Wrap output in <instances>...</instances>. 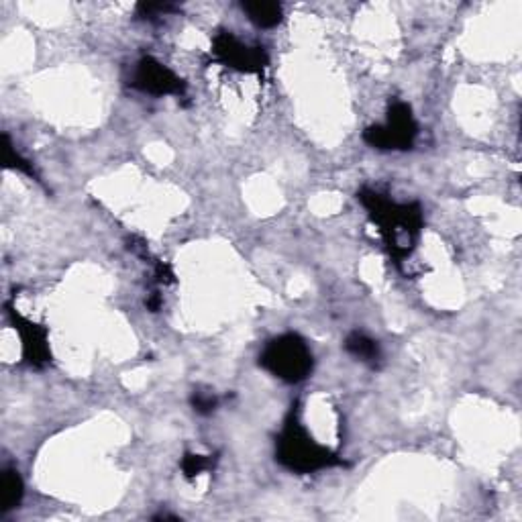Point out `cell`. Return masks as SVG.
Masks as SVG:
<instances>
[{"instance_id": "1", "label": "cell", "mask_w": 522, "mask_h": 522, "mask_svg": "<svg viewBox=\"0 0 522 522\" xmlns=\"http://www.w3.org/2000/svg\"><path fill=\"white\" fill-rule=\"evenodd\" d=\"M357 200L378 227L394 264L400 266L406 257L412 255L423 233V206L419 202H396L374 188H361Z\"/></svg>"}, {"instance_id": "9", "label": "cell", "mask_w": 522, "mask_h": 522, "mask_svg": "<svg viewBox=\"0 0 522 522\" xmlns=\"http://www.w3.org/2000/svg\"><path fill=\"white\" fill-rule=\"evenodd\" d=\"M25 496V482L15 467H5L0 476V514L19 508Z\"/></svg>"}, {"instance_id": "5", "label": "cell", "mask_w": 522, "mask_h": 522, "mask_svg": "<svg viewBox=\"0 0 522 522\" xmlns=\"http://www.w3.org/2000/svg\"><path fill=\"white\" fill-rule=\"evenodd\" d=\"M211 56L217 64L241 74H261L270 64L268 51L264 47L245 43L227 29L213 37Z\"/></svg>"}, {"instance_id": "14", "label": "cell", "mask_w": 522, "mask_h": 522, "mask_svg": "<svg viewBox=\"0 0 522 522\" xmlns=\"http://www.w3.org/2000/svg\"><path fill=\"white\" fill-rule=\"evenodd\" d=\"M180 9L170 3H141L137 5V17L145 21H158L160 17H168L172 13H178Z\"/></svg>"}, {"instance_id": "11", "label": "cell", "mask_w": 522, "mask_h": 522, "mask_svg": "<svg viewBox=\"0 0 522 522\" xmlns=\"http://www.w3.org/2000/svg\"><path fill=\"white\" fill-rule=\"evenodd\" d=\"M3 162H5L7 170H15L19 174H25V176H29V178H33L35 182L41 184V176L37 174L35 166L27 158H23L21 151H17V147L13 145V141L7 133L3 135Z\"/></svg>"}, {"instance_id": "2", "label": "cell", "mask_w": 522, "mask_h": 522, "mask_svg": "<svg viewBox=\"0 0 522 522\" xmlns=\"http://www.w3.org/2000/svg\"><path fill=\"white\" fill-rule=\"evenodd\" d=\"M276 461L298 476H310L333 467H345L347 461L312 437L298 419V410L288 412L276 437Z\"/></svg>"}, {"instance_id": "7", "label": "cell", "mask_w": 522, "mask_h": 522, "mask_svg": "<svg viewBox=\"0 0 522 522\" xmlns=\"http://www.w3.org/2000/svg\"><path fill=\"white\" fill-rule=\"evenodd\" d=\"M7 315L15 329V333L21 339V351L27 365L35 370H43L45 365L51 363V347H49V333L43 325H37L23 317L17 308L7 304Z\"/></svg>"}, {"instance_id": "3", "label": "cell", "mask_w": 522, "mask_h": 522, "mask_svg": "<svg viewBox=\"0 0 522 522\" xmlns=\"http://www.w3.org/2000/svg\"><path fill=\"white\" fill-rule=\"evenodd\" d=\"M257 363L284 384H300L315 370V355L302 335L284 333L264 345Z\"/></svg>"}, {"instance_id": "12", "label": "cell", "mask_w": 522, "mask_h": 522, "mask_svg": "<svg viewBox=\"0 0 522 522\" xmlns=\"http://www.w3.org/2000/svg\"><path fill=\"white\" fill-rule=\"evenodd\" d=\"M217 457L215 455H202V453H186L180 461V469L186 480H194L202 476L204 472H211L215 467Z\"/></svg>"}, {"instance_id": "8", "label": "cell", "mask_w": 522, "mask_h": 522, "mask_svg": "<svg viewBox=\"0 0 522 522\" xmlns=\"http://www.w3.org/2000/svg\"><path fill=\"white\" fill-rule=\"evenodd\" d=\"M343 349L357 361L370 365V368H378L382 363V347L380 343L370 337L368 333H361V331H353L345 337L343 341Z\"/></svg>"}, {"instance_id": "13", "label": "cell", "mask_w": 522, "mask_h": 522, "mask_svg": "<svg viewBox=\"0 0 522 522\" xmlns=\"http://www.w3.org/2000/svg\"><path fill=\"white\" fill-rule=\"evenodd\" d=\"M219 396H217V392H213V390H202V388H198V390H194L192 392V396H190V406H192V410L196 412V414H200V416H208V414H213L217 408H219Z\"/></svg>"}, {"instance_id": "10", "label": "cell", "mask_w": 522, "mask_h": 522, "mask_svg": "<svg viewBox=\"0 0 522 522\" xmlns=\"http://www.w3.org/2000/svg\"><path fill=\"white\" fill-rule=\"evenodd\" d=\"M241 11L259 29H274L284 21L282 5L266 3V0H249V3H241Z\"/></svg>"}, {"instance_id": "4", "label": "cell", "mask_w": 522, "mask_h": 522, "mask_svg": "<svg viewBox=\"0 0 522 522\" xmlns=\"http://www.w3.org/2000/svg\"><path fill=\"white\" fill-rule=\"evenodd\" d=\"M419 137V123L414 119L412 107L404 100L390 102L386 121L370 125L363 131V141L380 151H408Z\"/></svg>"}, {"instance_id": "6", "label": "cell", "mask_w": 522, "mask_h": 522, "mask_svg": "<svg viewBox=\"0 0 522 522\" xmlns=\"http://www.w3.org/2000/svg\"><path fill=\"white\" fill-rule=\"evenodd\" d=\"M129 86L133 90H139L143 94L151 96H184L188 86L184 78H180L172 68L162 64L160 60H155L153 56H143L137 60L133 66Z\"/></svg>"}]
</instances>
